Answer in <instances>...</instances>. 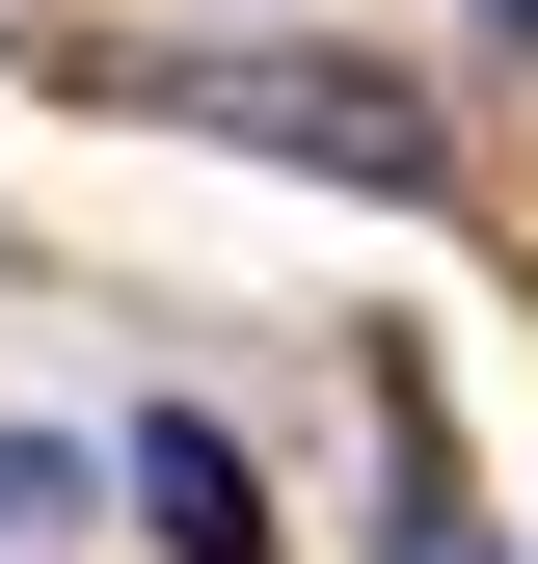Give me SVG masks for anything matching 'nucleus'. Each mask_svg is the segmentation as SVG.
<instances>
[{
    "label": "nucleus",
    "mask_w": 538,
    "mask_h": 564,
    "mask_svg": "<svg viewBox=\"0 0 538 564\" xmlns=\"http://www.w3.org/2000/svg\"><path fill=\"white\" fill-rule=\"evenodd\" d=\"M134 538H162V564H297V538H269V484H243V431H216V403H134Z\"/></svg>",
    "instance_id": "obj_2"
},
{
    "label": "nucleus",
    "mask_w": 538,
    "mask_h": 564,
    "mask_svg": "<svg viewBox=\"0 0 538 564\" xmlns=\"http://www.w3.org/2000/svg\"><path fill=\"white\" fill-rule=\"evenodd\" d=\"M485 54H538V0H485Z\"/></svg>",
    "instance_id": "obj_3"
},
{
    "label": "nucleus",
    "mask_w": 538,
    "mask_h": 564,
    "mask_svg": "<svg viewBox=\"0 0 538 564\" xmlns=\"http://www.w3.org/2000/svg\"><path fill=\"white\" fill-rule=\"evenodd\" d=\"M162 134H243V162H323V188H458V134L377 82V54H134Z\"/></svg>",
    "instance_id": "obj_1"
}]
</instances>
